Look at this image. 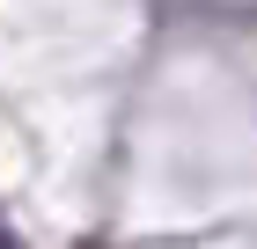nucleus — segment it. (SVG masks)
Wrapping results in <instances>:
<instances>
[{"instance_id": "obj_1", "label": "nucleus", "mask_w": 257, "mask_h": 249, "mask_svg": "<svg viewBox=\"0 0 257 249\" xmlns=\"http://www.w3.org/2000/svg\"><path fill=\"white\" fill-rule=\"evenodd\" d=\"M0 249H8V234H0Z\"/></svg>"}]
</instances>
